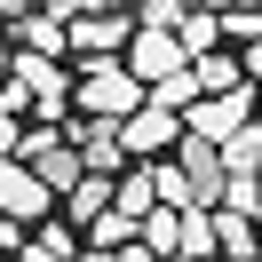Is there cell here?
<instances>
[{
	"label": "cell",
	"instance_id": "31",
	"mask_svg": "<svg viewBox=\"0 0 262 262\" xmlns=\"http://www.w3.org/2000/svg\"><path fill=\"white\" fill-rule=\"evenodd\" d=\"M0 88H8V48H0Z\"/></svg>",
	"mask_w": 262,
	"mask_h": 262
},
{
	"label": "cell",
	"instance_id": "5",
	"mask_svg": "<svg viewBox=\"0 0 262 262\" xmlns=\"http://www.w3.org/2000/svg\"><path fill=\"white\" fill-rule=\"evenodd\" d=\"M0 214L8 223H48V183L24 159H0Z\"/></svg>",
	"mask_w": 262,
	"mask_h": 262
},
{
	"label": "cell",
	"instance_id": "6",
	"mask_svg": "<svg viewBox=\"0 0 262 262\" xmlns=\"http://www.w3.org/2000/svg\"><path fill=\"white\" fill-rule=\"evenodd\" d=\"M183 64H191V56H183V40L175 32H135L127 40V72H135V80H167V72H183Z\"/></svg>",
	"mask_w": 262,
	"mask_h": 262
},
{
	"label": "cell",
	"instance_id": "19",
	"mask_svg": "<svg viewBox=\"0 0 262 262\" xmlns=\"http://www.w3.org/2000/svg\"><path fill=\"white\" fill-rule=\"evenodd\" d=\"M112 207L127 214V223H143V214L159 207V199H151V175H119V183H112Z\"/></svg>",
	"mask_w": 262,
	"mask_h": 262
},
{
	"label": "cell",
	"instance_id": "29",
	"mask_svg": "<svg viewBox=\"0 0 262 262\" xmlns=\"http://www.w3.org/2000/svg\"><path fill=\"white\" fill-rule=\"evenodd\" d=\"M199 8H214V16H223V8H246V0H199Z\"/></svg>",
	"mask_w": 262,
	"mask_h": 262
},
{
	"label": "cell",
	"instance_id": "33",
	"mask_svg": "<svg viewBox=\"0 0 262 262\" xmlns=\"http://www.w3.org/2000/svg\"><path fill=\"white\" fill-rule=\"evenodd\" d=\"M238 262H262V254H238Z\"/></svg>",
	"mask_w": 262,
	"mask_h": 262
},
{
	"label": "cell",
	"instance_id": "15",
	"mask_svg": "<svg viewBox=\"0 0 262 262\" xmlns=\"http://www.w3.org/2000/svg\"><path fill=\"white\" fill-rule=\"evenodd\" d=\"M175 40H183V56H207L214 40H223V16H214V8H191V16L175 24Z\"/></svg>",
	"mask_w": 262,
	"mask_h": 262
},
{
	"label": "cell",
	"instance_id": "3",
	"mask_svg": "<svg viewBox=\"0 0 262 262\" xmlns=\"http://www.w3.org/2000/svg\"><path fill=\"white\" fill-rule=\"evenodd\" d=\"M119 143H127L135 159H159V151H175V143H183V119L167 112V103H135V112L119 119Z\"/></svg>",
	"mask_w": 262,
	"mask_h": 262
},
{
	"label": "cell",
	"instance_id": "4",
	"mask_svg": "<svg viewBox=\"0 0 262 262\" xmlns=\"http://www.w3.org/2000/svg\"><path fill=\"white\" fill-rule=\"evenodd\" d=\"M175 167H183V183H191V207H223V151L214 143H199V135H183L175 143Z\"/></svg>",
	"mask_w": 262,
	"mask_h": 262
},
{
	"label": "cell",
	"instance_id": "9",
	"mask_svg": "<svg viewBox=\"0 0 262 262\" xmlns=\"http://www.w3.org/2000/svg\"><path fill=\"white\" fill-rule=\"evenodd\" d=\"M191 80H199V96H230V88H246V56L207 48V56H191Z\"/></svg>",
	"mask_w": 262,
	"mask_h": 262
},
{
	"label": "cell",
	"instance_id": "22",
	"mask_svg": "<svg viewBox=\"0 0 262 262\" xmlns=\"http://www.w3.org/2000/svg\"><path fill=\"white\" fill-rule=\"evenodd\" d=\"M127 238H135V223H127V214H119V207H103L96 223H88V246H112V254H119V246H127Z\"/></svg>",
	"mask_w": 262,
	"mask_h": 262
},
{
	"label": "cell",
	"instance_id": "11",
	"mask_svg": "<svg viewBox=\"0 0 262 262\" xmlns=\"http://www.w3.org/2000/svg\"><path fill=\"white\" fill-rule=\"evenodd\" d=\"M112 183H119V175H80V183L64 191V223H96V214L112 207Z\"/></svg>",
	"mask_w": 262,
	"mask_h": 262
},
{
	"label": "cell",
	"instance_id": "30",
	"mask_svg": "<svg viewBox=\"0 0 262 262\" xmlns=\"http://www.w3.org/2000/svg\"><path fill=\"white\" fill-rule=\"evenodd\" d=\"M246 72H254V80H262V40H254V56H246Z\"/></svg>",
	"mask_w": 262,
	"mask_h": 262
},
{
	"label": "cell",
	"instance_id": "32",
	"mask_svg": "<svg viewBox=\"0 0 262 262\" xmlns=\"http://www.w3.org/2000/svg\"><path fill=\"white\" fill-rule=\"evenodd\" d=\"M167 262H191V254H167Z\"/></svg>",
	"mask_w": 262,
	"mask_h": 262
},
{
	"label": "cell",
	"instance_id": "16",
	"mask_svg": "<svg viewBox=\"0 0 262 262\" xmlns=\"http://www.w3.org/2000/svg\"><path fill=\"white\" fill-rule=\"evenodd\" d=\"M175 254H191V262L214 254V207H183V246Z\"/></svg>",
	"mask_w": 262,
	"mask_h": 262
},
{
	"label": "cell",
	"instance_id": "24",
	"mask_svg": "<svg viewBox=\"0 0 262 262\" xmlns=\"http://www.w3.org/2000/svg\"><path fill=\"white\" fill-rule=\"evenodd\" d=\"M223 32L230 40H262V16H254V8H223Z\"/></svg>",
	"mask_w": 262,
	"mask_h": 262
},
{
	"label": "cell",
	"instance_id": "14",
	"mask_svg": "<svg viewBox=\"0 0 262 262\" xmlns=\"http://www.w3.org/2000/svg\"><path fill=\"white\" fill-rule=\"evenodd\" d=\"M214 254H223V262L262 254V246H254V223H246V214H230V207H214Z\"/></svg>",
	"mask_w": 262,
	"mask_h": 262
},
{
	"label": "cell",
	"instance_id": "27",
	"mask_svg": "<svg viewBox=\"0 0 262 262\" xmlns=\"http://www.w3.org/2000/svg\"><path fill=\"white\" fill-rule=\"evenodd\" d=\"M72 262H119V254H112V246H80Z\"/></svg>",
	"mask_w": 262,
	"mask_h": 262
},
{
	"label": "cell",
	"instance_id": "28",
	"mask_svg": "<svg viewBox=\"0 0 262 262\" xmlns=\"http://www.w3.org/2000/svg\"><path fill=\"white\" fill-rule=\"evenodd\" d=\"M119 262H167V254H151V246H135V238H127V254H119Z\"/></svg>",
	"mask_w": 262,
	"mask_h": 262
},
{
	"label": "cell",
	"instance_id": "20",
	"mask_svg": "<svg viewBox=\"0 0 262 262\" xmlns=\"http://www.w3.org/2000/svg\"><path fill=\"white\" fill-rule=\"evenodd\" d=\"M191 8H199V0H135V24H143V32H175Z\"/></svg>",
	"mask_w": 262,
	"mask_h": 262
},
{
	"label": "cell",
	"instance_id": "8",
	"mask_svg": "<svg viewBox=\"0 0 262 262\" xmlns=\"http://www.w3.org/2000/svg\"><path fill=\"white\" fill-rule=\"evenodd\" d=\"M72 151H80L88 175H119V159H127V143H119V119H88V127H72Z\"/></svg>",
	"mask_w": 262,
	"mask_h": 262
},
{
	"label": "cell",
	"instance_id": "23",
	"mask_svg": "<svg viewBox=\"0 0 262 262\" xmlns=\"http://www.w3.org/2000/svg\"><path fill=\"white\" fill-rule=\"evenodd\" d=\"M151 199H159V207H191V183H183V167H151Z\"/></svg>",
	"mask_w": 262,
	"mask_h": 262
},
{
	"label": "cell",
	"instance_id": "13",
	"mask_svg": "<svg viewBox=\"0 0 262 262\" xmlns=\"http://www.w3.org/2000/svg\"><path fill=\"white\" fill-rule=\"evenodd\" d=\"M135 246H151V254H175V246H183V207H151L143 223H135Z\"/></svg>",
	"mask_w": 262,
	"mask_h": 262
},
{
	"label": "cell",
	"instance_id": "26",
	"mask_svg": "<svg viewBox=\"0 0 262 262\" xmlns=\"http://www.w3.org/2000/svg\"><path fill=\"white\" fill-rule=\"evenodd\" d=\"M32 8H40V0H0V16H8V24H24Z\"/></svg>",
	"mask_w": 262,
	"mask_h": 262
},
{
	"label": "cell",
	"instance_id": "2",
	"mask_svg": "<svg viewBox=\"0 0 262 262\" xmlns=\"http://www.w3.org/2000/svg\"><path fill=\"white\" fill-rule=\"evenodd\" d=\"M246 112H254V88H230V96H199L191 112H183V135H199V143H223L230 127H246Z\"/></svg>",
	"mask_w": 262,
	"mask_h": 262
},
{
	"label": "cell",
	"instance_id": "7",
	"mask_svg": "<svg viewBox=\"0 0 262 262\" xmlns=\"http://www.w3.org/2000/svg\"><path fill=\"white\" fill-rule=\"evenodd\" d=\"M64 40L80 56H112V48H127V16H119V8H88V16L64 24Z\"/></svg>",
	"mask_w": 262,
	"mask_h": 262
},
{
	"label": "cell",
	"instance_id": "17",
	"mask_svg": "<svg viewBox=\"0 0 262 262\" xmlns=\"http://www.w3.org/2000/svg\"><path fill=\"white\" fill-rule=\"evenodd\" d=\"M24 48L56 56V48H64V16H56V8H32V16H24Z\"/></svg>",
	"mask_w": 262,
	"mask_h": 262
},
{
	"label": "cell",
	"instance_id": "18",
	"mask_svg": "<svg viewBox=\"0 0 262 262\" xmlns=\"http://www.w3.org/2000/svg\"><path fill=\"white\" fill-rule=\"evenodd\" d=\"M151 103H167V112H191V103H199V80H191V64H183V72H167V80H151Z\"/></svg>",
	"mask_w": 262,
	"mask_h": 262
},
{
	"label": "cell",
	"instance_id": "12",
	"mask_svg": "<svg viewBox=\"0 0 262 262\" xmlns=\"http://www.w3.org/2000/svg\"><path fill=\"white\" fill-rule=\"evenodd\" d=\"M214 151H223V175H262V127H254V119H246V127H230Z\"/></svg>",
	"mask_w": 262,
	"mask_h": 262
},
{
	"label": "cell",
	"instance_id": "10",
	"mask_svg": "<svg viewBox=\"0 0 262 262\" xmlns=\"http://www.w3.org/2000/svg\"><path fill=\"white\" fill-rule=\"evenodd\" d=\"M80 246H88V238H80L72 223H32V238H24L16 254H24V262H72Z\"/></svg>",
	"mask_w": 262,
	"mask_h": 262
},
{
	"label": "cell",
	"instance_id": "1",
	"mask_svg": "<svg viewBox=\"0 0 262 262\" xmlns=\"http://www.w3.org/2000/svg\"><path fill=\"white\" fill-rule=\"evenodd\" d=\"M72 96L88 103V119H127L135 103H143V80H135L127 64H112V56H88V80L72 88Z\"/></svg>",
	"mask_w": 262,
	"mask_h": 262
},
{
	"label": "cell",
	"instance_id": "21",
	"mask_svg": "<svg viewBox=\"0 0 262 262\" xmlns=\"http://www.w3.org/2000/svg\"><path fill=\"white\" fill-rule=\"evenodd\" d=\"M223 207L246 214V223H262V175H230V183H223Z\"/></svg>",
	"mask_w": 262,
	"mask_h": 262
},
{
	"label": "cell",
	"instance_id": "25",
	"mask_svg": "<svg viewBox=\"0 0 262 262\" xmlns=\"http://www.w3.org/2000/svg\"><path fill=\"white\" fill-rule=\"evenodd\" d=\"M16 135H24V127H16V112H0V159H16Z\"/></svg>",
	"mask_w": 262,
	"mask_h": 262
}]
</instances>
